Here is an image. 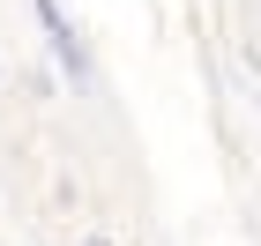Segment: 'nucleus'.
<instances>
[{
  "label": "nucleus",
  "mask_w": 261,
  "mask_h": 246,
  "mask_svg": "<svg viewBox=\"0 0 261 246\" xmlns=\"http://www.w3.org/2000/svg\"><path fill=\"white\" fill-rule=\"evenodd\" d=\"M90 246H97V239H90Z\"/></svg>",
  "instance_id": "f257e3e1"
}]
</instances>
